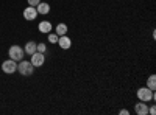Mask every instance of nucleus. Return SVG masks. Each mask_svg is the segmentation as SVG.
I'll return each instance as SVG.
<instances>
[{
    "mask_svg": "<svg viewBox=\"0 0 156 115\" xmlns=\"http://www.w3.org/2000/svg\"><path fill=\"white\" fill-rule=\"evenodd\" d=\"M139 101H144V103H148V101H153L156 98L154 95V90H150L148 87H140L137 89V92H136Z\"/></svg>",
    "mask_w": 156,
    "mask_h": 115,
    "instance_id": "obj_1",
    "label": "nucleus"
},
{
    "mask_svg": "<svg viewBox=\"0 0 156 115\" xmlns=\"http://www.w3.org/2000/svg\"><path fill=\"white\" fill-rule=\"evenodd\" d=\"M17 72L22 75V76H30L33 72H34V66L30 62V61H19L17 64Z\"/></svg>",
    "mask_w": 156,
    "mask_h": 115,
    "instance_id": "obj_2",
    "label": "nucleus"
},
{
    "mask_svg": "<svg viewBox=\"0 0 156 115\" xmlns=\"http://www.w3.org/2000/svg\"><path fill=\"white\" fill-rule=\"evenodd\" d=\"M8 55H9V59L19 62V61H22V59H23L25 52H23V48H22L20 45H11V47H9V50H8Z\"/></svg>",
    "mask_w": 156,
    "mask_h": 115,
    "instance_id": "obj_3",
    "label": "nucleus"
},
{
    "mask_svg": "<svg viewBox=\"0 0 156 115\" xmlns=\"http://www.w3.org/2000/svg\"><path fill=\"white\" fill-rule=\"evenodd\" d=\"M2 70H3V73H6V75H11V73L17 72V62L12 61V59L3 61V62H2Z\"/></svg>",
    "mask_w": 156,
    "mask_h": 115,
    "instance_id": "obj_4",
    "label": "nucleus"
},
{
    "mask_svg": "<svg viewBox=\"0 0 156 115\" xmlns=\"http://www.w3.org/2000/svg\"><path fill=\"white\" fill-rule=\"evenodd\" d=\"M30 62L34 66V69H36V67H41V66H44V62H45V53L34 52V53L31 55V61H30Z\"/></svg>",
    "mask_w": 156,
    "mask_h": 115,
    "instance_id": "obj_5",
    "label": "nucleus"
},
{
    "mask_svg": "<svg viewBox=\"0 0 156 115\" xmlns=\"http://www.w3.org/2000/svg\"><path fill=\"white\" fill-rule=\"evenodd\" d=\"M58 44H59V48L69 50V48L72 47V39H70L67 34H64V36H59V37H58Z\"/></svg>",
    "mask_w": 156,
    "mask_h": 115,
    "instance_id": "obj_6",
    "label": "nucleus"
},
{
    "mask_svg": "<svg viewBox=\"0 0 156 115\" xmlns=\"http://www.w3.org/2000/svg\"><path fill=\"white\" fill-rule=\"evenodd\" d=\"M23 17L25 20H34L37 17V11H36V6H27L23 9Z\"/></svg>",
    "mask_w": 156,
    "mask_h": 115,
    "instance_id": "obj_7",
    "label": "nucleus"
},
{
    "mask_svg": "<svg viewBox=\"0 0 156 115\" xmlns=\"http://www.w3.org/2000/svg\"><path fill=\"white\" fill-rule=\"evenodd\" d=\"M134 112L137 115H148V104L144 103V101H139V103L134 104Z\"/></svg>",
    "mask_w": 156,
    "mask_h": 115,
    "instance_id": "obj_8",
    "label": "nucleus"
},
{
    "mask_svg": "<svg viewBox=\"0 0 156 115\" xmlns=\"http://www.w3.org/2000/svg\"><path fill=\"white\" fill-rule=\"evenodd\" d=\"M37 30L41 31V33H44V34H48L51 30H53V27H51V23L48 20H42V22H39Z\"/></svg>",
    "mask_w": 156,
    "mask_h": 115,
    "instance_id": "obj_9",
    "label": "nucleus"
},
{
    "mask_svg": "<svg viewBox=\"0 0 156 115\" xmlns=\"http://www.w3.org/2000/svg\"><path fill=\"white\" fill-rule=\"evenodd\" d=\"M36 11H37V14H42V16H47L48 12H50V5L45 3V2H39L36 5Z\"/></svg>",
    "mask_w": 156,
    "mask_h": 115,
    "instance_id": "obj_10",
    "label": "nucleus"
},
{
    "mask_svg": "<svg viewBox=\"0 0 156 115\" xmlns=\"http://www.w3.org/2000/svg\"><path fill=\"white\" fill-rule=\"evenodd\" d=\"M23 52L27 53V55H33L34 52H36V42L34 41H30V42H27L25 44V47H23Z\"/></svg>",
    "mask_w": 156,
    "mask_h": 115,
    "instance_id": "obj_11",
    "label": "nucleus"
},
{
    "mask_svg": "<svg viewBox=\"0 0 156 115\" xmlns=\"http://www.w3.org/2000/svg\"><path fill=\"white\" fill-rule=\"evenodd\" d=\"M67 25L66 23H58L56 25V28H55V33L58 34V36H64V34H67Z\"/></svg>",
    "mask_w": 156,
    "mask_h": 115,
    "instance_id": "obj_12",
    "label": "nucleus"
},
{
    "mask_svg": "<svg viewBox=\"0 0 156 115\" xmlns=\"http://www.w3.org/2000/svg\"><path fill=\"white\" fill-rule=\"evenodd\" d=\"M147 87L150 90H156V75H150V78L147 81Z\"/></svg>",
    "mask_w": 156,
    "mask_h": 115,
    "instance_id": "obj_13",
    "label": "nucleus"
},
{
    "mask_svg": "<svg viewBox=\"0 0 156 115\" xmlns=\"http://www.w3.org/2000/svg\"><path fill=\"white\" fill-rule=\"evenodd\" d=\"M58 37H59V36H58L56 33H51V31H50V33H48V42H50V44H58Z\"/></svg>",
    "mask_w": 156,
    "mask_h": 115,
    "instance_id": "obj_14",
    "label": "nucleus"
},
{
    "mask_svg": "<svg viewBox=\"0 0 156 115\" xmlns=\"http://www.w3.org/2000/svg\"><path fill=\"white\" fill-rule=\"evenodd\" d=\"M36 52H39V53H45L47 52V45L45 44H36Z\"/></svg>",
    "mask_w": 156,
    "mask_h": 115,
    "instance_id": "obj_15",
    "label": "nucleus"
},
{
    "mask_svg": "<svg viewBox=\"0 0 156 115\" xmlns=\"http://www.w3.org/2000/svg\"><path fill=\"white\" fill-rule=\"evenodd\" d=\"M27 2H28V5H30V6H36L39 2H41V0H27Z\"/></svg>",
    "mask_w": 156,
    "mask_h": 115,
    "instance_id": "obj_16",
    "label": "nucleus"
},
{
    "mask_svg": "<svg viewBox=\"0 0 156 115\" xmlns=\"http://www.w3.org/2000/svg\"><path fill=\"white\" fill-rule=\"evenodd\" d=\"M148 113H150V115H154V113H156V107H154V106L148 107Z\"/></svg>",
    "mask_w": 156,
    "mask_h": 115,
    "instance_id": "obj_17",
    "label": "nucleus"
},
{
    "mask_svg": "<svg viewBox=\"0 0 156 115\" xmlns=\"http://www.w3.org/2000/svg\"><path fill=\"white\" fill-rule=\"evenodd\" d=\"M119 113H120V115H129V110H126V109H122Z\"/></svg>",
    "mask_w": 156,
    "mask_h": 115,
    "instance_id": "obj_18",
    "label": "nucleus"
}]
</instances>
